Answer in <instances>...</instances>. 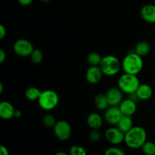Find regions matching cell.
<instances>
[{"label":"cell","mask_w":155,"mask_h":155,"mask_svg":"<svg viewBox=\"0 0 155 155\" xmlns=\"http://www.w3.org/2000/svg\"><path fill=\"white\" fill-rule=\"evenodd\" d=\"M147 142V133L143 127H133L130 131L125 133L124 142L132 149L142 148Z\"/></svg>","instance_id":"obj_1"},{"label":"cell","mask_w":155,"mask_h":155,"mask_svg":"<svg viewBox=\"0 0 155 155\" xmlns=\"http://www.w3.org/2000/svg\"><path fill=\"white\" fill-rule=\"evenodd\" d=\"M142 57L136 52L128 53L122 61V69L124 73L138 75L143 68Z\"/></svg>","instance_id":"obj_2"},{"label":"cell","mask_w":155,"mask_h":155,"mask_svg":"<svg viewBox=\"0 0 155 155\" xmlns=\"http://www.w3.org/2000/svg\"><path fill=\"white\" fill-rule=\"evenodd\" d=\"M117 85L119 89L123 92L129 95L136 92L140 85V81L137 77V75L124 73L118 79Z\"/></svg>","instance_id":"obj_3"},{"label":"cell","mask_w":155,"mask_h":155,"mask_svg":"<svg viewBox=\"0 0 155 155\" xmlns=\"http://www.w3.org/2000/svg\"><path fill=\"white\" fill-rule=\"evenodd\" d=\"M100 68L106 76H114L119 73L122 68V63L114 55H106L102 58Z\"/></svg>","instance_id":"obj_4"},{"label":"cell","mask_w":155,"mask_h":155,"mask_svg":"<svg viewBox=\"0 0 155 155\" xmlns=\"http://www.w3.org/2000/svg\"><path fill=\"white\" fill-rule=\"evenodd\" d=\"M59 102V96L57 92L51 89L42 91L38 99L39 105L42 110H51L55 108Z\"/></svg>","instance_id":"obj_5"},{"label":"cell","mask_w":155,"mask_h":155,"mask_svg":"<svg viewBox=\"0 0 155 155\" xmlns=\"http://www.w3.org/2000/svg\"><path fill=\"white\" fill-rule=\"evenodd\" d=\"M13 48L15 52L21 57L30 56L34 50L33 44L25 39H18L14 44Z\"/></svg>","instance_id":"obj_6"},{"label":"cell","mask_w":155,"mask_h":155,"mask_svg":"<svg viewBox=\"0 0 155 155\" xmlns=\"http://www.w3.org/2000/svg\"><path fill=\"white\" fill-rule=\"evenodd\" d=\"M53 128H54V135L59 140L66 141L71 137V127L67 121H58Z\"/></svg>","instance_id":"obj_7"},{"label":"cell","mask_w":155,"mask_h":155,"mask_svg":"<svg viewBox=\"0 0 155 155\" xmlns=\"http://www.w3.org/2000/svg\"><path fill=\"white\" fill-rule=\"evenodd\" d=\"M104 137L109 143L117 145L124 142L125 133H123L118 127H110L105 131Z\"/></svg>","instance_id":"obj_8"},{"label":"cell","mask_w":155,"mask_h":155,"mask_svg":"<svg viewBox=\"0 0 155 155\" xmlns=\"http://www.w3.org/2000/svg\"><path fill=\"white\" fill-rule=\"evenodd\" d=\"M124 116L119 106H110L106 109L104 120L110 125H117L120 120Z\"/></svg>","instance_id":"obj_9"},{"label":"cell","mask_w":155,"mask_h":155,"mask_svg":"<svg viewBox=\"0 0 155 155\" xmlns=\"http://www.w3.org/2000/svg\"><path fill=\"white\" fill-rule=\"evenodd\" d=\"M109 105L119 106L123 101V92L119 87H112L106 93Z\"/></svg>","instance_id":"obj_10"},{"label":"cell","mask_w":155,"mask_h":155,"mask_svg":"<svg viewBox=\"0 0 155 155\" xmlns=\"http://www.w3.org/2000/svg\"><path fill=\"white\" fill-rule=\"evenodd\" d=\"M103 74L99 66H90L86 73V80L91 84H96L101 81Z\"/></svg>","instance_id":"obj_11"},{"label":"cell","mask_w":155,"mask_h":155,"mask_svg":"<svg viewBox=\"0 0 155 155\" xmlns=\"http://www.w3.org/2000/svg\"><path fill=\"white\" fill-rule=\"evenodd\" d=\"M119 107L123 114L132 117L136 113V109H137V103L128 98L127 99L123 100L122 102L120 104Z\"/></svg>","instance_id":"obj_12"},{"label":"cell","mask_w":155,"mask_h":155,"mask_svg":"<svg viewBox=\"0 0 155 155\" xmlns=\"http://www.w3.org/2000/svg\"><path fill=\"white\" fill-rule=\"evenodd\" d=\"M140 15L142 19L150 24H155V5L148 4L142 8Z\"/></svg>","instance_id":"obj_13"},{"label":"cell","mask_w":155,"mask_h":155,"mask_svg":"<svg viewBox=\"0 0 155 155\" xmlns=\"http://www.w3.org/2000/svg\"><path fill=\"white\" fill-rule=\"evenodd\" d=\"M15 109L8 101H2L0 104V117L4 120H11L15 117Z\"/></svg>","instance_id":"obj_14"},{"label":"cell","mask_w":155,"mask_h":155,"mask_svg":"<svg viewBox=\"0 0 155 155\" xmlns=\"http://www.w3.org/2000/svg\"><path fill=\"white\" fill-rule=\"evenodd\" d=\"M136 94L138 97L142 101H146L150 99L153 95V89L151 86L148 84H140L136 90Z\"/></svg>","instance_id":"obj_15"},{"label":"cell","mask_w":155,"mask_h":155,"mask_svg":"<svg viewBox=\"0 0 155 155\" xmlns=\"http://www.w3.org/2000/svg\"><path fill=\"white\" fill-rule=\"evenodd\" d=\"M87 124L92 130H98L102 126V118L96 113L90 114L88 116Z\"/></svg>","instance_id":"obj_16"},{"label":"cell","mask_w":155,"mask_h":155,"mask_svg":"<svg viewBox=\"0 0 155 155\" xmlns=\"http://www.w3.org/2000/svg\"><path fill=\"white\" fill-rule=\"evenodd\" d=\"M151 51V45L147 41H139L135 47V52L141 57L148 55Z\"/></svg>","instance_id":"obj_17"},{"label":"cell","mask_w":155,"mask_h":155,"mask_svg":"<svg viewBox=\"0 0 155 155\" xmlns=\"http://www.w3.org/2000/svg\"><path fill=\"white\" fill-rule=\"evenodd\" d=\"M117 127L124 133L130 131L133 127V122L131 117L124 115L117 124Z\"/></svg>","instance_id":"obj_18"},{"label":"cell","mask_w":155,"mask_h":155,"mask_svg":"<svg viewBox=\"0 0 155 155\" xmlns=\"http://www.w3.org/2000/svg\"><path fill=\"white\" fill-rule=\"evenodd\" d=\"M94 103H95V107L100 110H106L108 107V106H110L108 101H107V96H106V94L99 93L95 95Z\"/></svg>","instance_id":"obj_19"},{"label":"cell","mask_w":155,"mask_h":155,"mask_svg":"<svg viewBox=\"0 0 155 155\" xmlns=\"http://www.w3.org/2000/svg\"><path fill=\"white\" fill-rule=\"evenodd\" d=\"M42 91L36 87H30L26 90L25 96L30 101H36L39 99Z\"/></svg>","instance_id":"obj_20"},{"label":"cell","mask_w":155,"mask_h":155,"mask_svg":"<svg viewBox=\"0 0 155 155\" xmlns=\"http://www.w3.org/2000/svg\"><path fill=\"white\" fill-rule=\"evenodd\" d=\"M102 58L98 53L91 52L87 56V61L90 66H99Z\"/></svg>","instance_id":"obj_21"},{"label":"cell","mask_w":155,"mask_h":155,"mask_svg":"<svg viewBox=\"0 0 155 155\" xmlns=\"http://www.w3.org/2000/svg\"><path fill=\"white\" fill-rule=\"evenodd\" d=\"M142 151L145 155H155V143L147 141L142 147Z\"/></svg>","instance_id":"obj_22"},{"label":"cell","mask_w":155,"mask_h":155,"mask_svg":"<svg viewBox=\"0 0 155 155\" xmlns=\"http://www.w3.org/2000/svg\"><path fill=\"white\" fill-rule=\"evenodd\" d=\"M30 60L34 64H39L43 60V54L39 49H35L30 55Z\"/></svg>","instance_id":"obj_23"},{"label":"cell","mask_w":155,"mask_h":155,"mask_svg":"<svg viewBox=\"0 0 155 155\" xmlns=\"http://www.w3.org/2000/svg\"><path fill=\"white\" fill-rule=\"evenodd\" d=\"M57 121H56L55 117L51 114H46L42 117V124L45 127H48V128L54 127Z\"/></svg>","instance_id":"obj_24"},{"label":"cell","mask_w":155,"mask_h":155,"mask_svg":"<svg viewBox=\"0 0 155 155\" xmlns=\"http://www.w3.org/2000/svg\"><path fill=\"white\" fill-rule=\"evenodd\" d=\"M70 155H87L86 150L83 146L80 145H74L70 148Z\"/></svg>","instance_id":"obj_25"},{"label":"cell","mask_w":155,"mask_h":155,"mask_svg":"<svg viewBox=\"0 0 155 155\" xmlns=\"http://www.w3.org/2000/svg\"><path fill=\"white\" fill-rule=\"evenodd\" d=\"M104 155H126V153L121 148H117V147H110L106 150Z\"/></svg>","instance_id":"obj_26"},{"label":"cell","mask_w":155,"mask_h":155,"mask_svg":"<svg viewBox=\"0 0 155 155\" xmlns=\"http://www.w3.org/2000/svg\"><path fill=\"white\" fill-rule=\"evenodd\" d=\"M89 139L92 142H98L101 139V134L98 130H92L89 133Z\"/></svg>","instance_id":"obj_27"},{"label":"cell","mask_w":155,"mask_h":155,"mask_svg":"<svg viewBox=\"0 0 155 155\" xmlns=\"http://www.w3.org/2000/svg\"><path fill=\"white\" fill-rule=\"evenodd\" d=\"M6 36V29L2 24H0V39H2Z\"/></svg>","instance_id":"obj_28"},{"label":"cell","mask_w":155,"mask_h":155,"mask_svg":"<svg viewBox=\"0 0 155 155\" xmlns=\"http://www.w3.org/2000/svg\"><path fill=\"white\" fill-rule=\"evenodd\" d=\"M0 155H9L8 150L4 145L0 146Z\"/></svg>","instance_id":"obj_29"},{"label":"cell","mask_w":155,"mask_h":155,"mask_svg":"<svg viewBox=\"0 0 155 155\" xmlns=\"http://www.w3.org/2000/svg\"><path fill=\"white\" fill-rule=\"evenodd\" d=\"M18 2L21 5L24 6H27L31 4L33 2V0H18Z\"/></svg>","instance_id":"obj_30"},{"label":"cell","mask_w":155,"mask_h":155,"mask_svg":"<svg viewBox=\"0 0 155 155\" xmlns=\"http://www.w3.org/2000/svg\"><path fill=\"white\" fill-rule=\"evenodd\" d=\"M6 59V54L4 50H0V63H3Z\"/></svg>","instance_id":"obj_31"},{"label":"cell","mask_w":155,"mask_h":155,"mask_svg":"<svg viewBox=\"0 0 155 155\" xmlns=\"http://www.w3.org/2000/svg\"><path fill=\"white\" fill-rule=\"evenodd\" d=\"M21 114H22V113H21V110H15V117H16V118L21 117Z\"/></svg>","instance_id":"obj_32"},{"label":"cell","mask_w":155,"mask_h":155,"mask_svg":"<svg viewBox=\"0 0 155 155\" xmlns=\"http://www.w3.org/2000/svg\"><path fill=\"white\" fill-rule=\"evenodd\" d=\"M54 155H70V154H68V153L64 152V151H58V152L56 153Z\"/></svg>","instance_id":"obj_33"},{"label":"cell","mask_w":155,"mask_h":155,"mask_svg":"<svg viewBox=\"0 0 155 155\" xmlns=\"http://www.w3.org/2000/svg\"><path fill=\"white\" fill-rule=\"evenodd\" d=\"M3 84L2 83H0V93H2L3 92Z\"/></svg>","instance_id":"obj_34"},{"label":"cell","mask_w":155,"mask_h":155,"mask_svg":"<svg viewBox=\"0 0 155 155\" xmlns=\"http://www.w3.org/2000/svg\"><path fill=\"white\" fill-rule=\"evenodd\" d=\"M40 1L43 2H50L51 0H40Z\"/></svg>","instance_id":"obj_35"}]
</instances>
